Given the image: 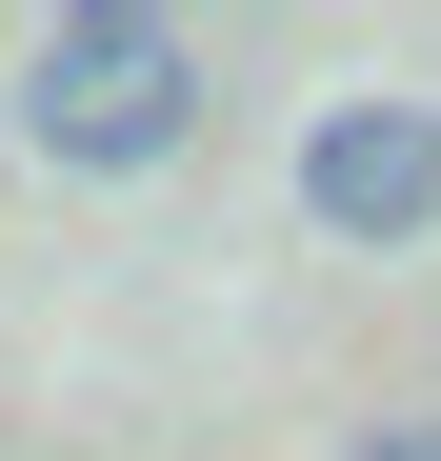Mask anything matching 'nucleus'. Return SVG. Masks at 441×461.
Here are the masks:
<instances>
[{
	"label": "nucleus",
	"mask_w": 441,
	"mask_h": 461,
	"mask_svg": "<svg viewBox=\"0 0 441 461\" xmlns=\"http://www.w3.org/2000/svg\"><path fill=\"white\" fill-rule=\"evenodd\" d=\"M181 121H201V41H181V21H140V0H101V21H40V60H21V140H40V161L140 181Z\"/></svg>",
	"instance_id": "f257e3e1"
},
{
	"label": "nucleus",
	"mask_w": 441,
	"mask_h": 461,
	"mask_svg": "<svg viewBox=\"0 0 441 461\" xmlns=\"http://www.w3.org/2000/svg\"><path fill=\"white\" fill-rule=\"evenodd\" d=\"M302 221L321 241H421L441 221V101H321L302 121Z\"/></svg>",
	"instance_id": "f03ea898"
},
{
	"label": "nucleus",
	"mask_w": 441,
	"mask_h": 461,
	"mask_svg": "<svg viewBox=\"0 0 441 461\" xmlns=\"http://www.w3.org/2000/svg\"><path fill=\"white\" fill-rule=\"evenodd\" d=\"M361 461H441V421H382V441H361Z\"/></svg>",
	"instance_id": "7ed1b4c3"
}]
</instances>
